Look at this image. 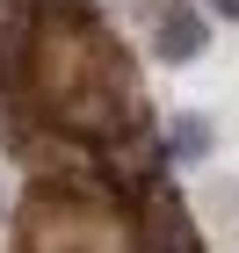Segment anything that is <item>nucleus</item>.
Returning <instances> with one entry per match:
<instances>
[{"instance_id": "obj_1", "label": "nucleus", "mask_w": 239, "mask_h": 253, "mask_svg": "<svg viewBox=\"0 0 239 253\" xmlns=\"http://www.w3.org/2000/svg\"><path fill=\"white\" fill-rule=\"evenodd\" d=\"M101 181L131 203L152 181H167V145H159V123H131V130L101 137Z\"/></svg>"}, {"instance_id": "obj_6", "label": "nucleus", "mask_w": 239, "mask_h": 253, "mask_svg": "<svg viewBox=\"0 0 239 253\" xmlns=\"http://www.w3.org/2000/svg\"><path fill=\"white\" fill-rule=\"evenodd\" d=\"M210 15H225V22H239V0H203Z\"/></svg>"}, {"instance_id": "obj_4", "label": "nucleus", "mask_w": 239, "mask_h": 253, "mask_svg": "<svg viewBox=\"0 0 239 253\" xmlns=\"http://www.w3.org/2000/svg\"><path fill=\"white\" fill-rule=\"evenodd\" d=\"M159 145H167V167H203L210 145H218V130H210L203 109H174V116L159 123Z\"/></svg>"}, {"instance_id": "obj_3", "label": "nucleus", "mask_w": 239, "mask_h": 253, "mask_svg": "<svg viewBox=\"0 0 239 253\" xmlns=\"http://www.w3.org/2000/svg\"><path fill=\"white\" fill-rule=\"evenodd\" d=\"M145 51L159 65H196L210 51V15H203L196 0H167L152 22H145Z\"/></svg>"}, {"instance_id": "obj_7", "label": "nucleus", "mask_w": 239, "mask_h": 253, "mask_svg": "<svg viewBox=\"0 0 239 253\" xmlns=\"http://www.w3.org/2000/svg\"><path fill=\"white\" fill-rule=\"evenodd\" d=\"M0 224H7V195H0Z\"/></svg>"}, {"instance_id": "obj_5", "label": "nucleus", "mask_w": 239, "mask_h": 253, "mask_svg": "<svg viewBox=\"0 0 239 253\" xmlns=\"http://www.w3.org/2000/svg\"><path fill=\"white\" fill-rule=\"evenodd\" d=\"M123 7H131V22H152L159 7H167V0H123Z\"/></svg>"}, {"instance_id": "obj_2", "label": "nucleus", "mask_w": 239, "mask_h": 253, "mask_svg": "<svg viewBox=\"0 0 239 253\" xmlns=\"http://www.w3.org/2000/svg\"><path fill=\"white\" fill-rule=\"evenodd\" d=\"M131 232H138V246H203V224L189 217V203L174 195V181H152L145 195H131Z\"/></svg>"}]
</instances>
